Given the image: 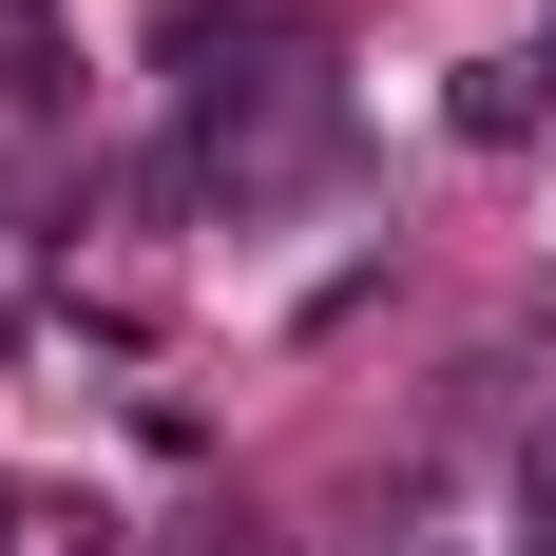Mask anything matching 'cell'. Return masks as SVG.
<instances>
[{
    "mask_svg": "<svg viewBox=\"0 0 556 556\" xmlns=\"http://www.w3.org/2000/svg\"><path fill=\"white\" fill-rule=\"evenodd\" d=\"M538 77H556V20H538Z\"/></svg>",
    "mask_w": 556,
    "mask_h": 556,
    "instance_id": "3",
    "label": "cell"
},
{
    "mask_svg": "<svg viewBox=\"0 0 556 556\" xmlns=\"http://www.w3.org/2000/svg\"><path fill=\"white\" fill-rule=\"evenodd\" d=\"M538 115H556V77H538V58H480V77H460V135H480V154H518Z\"/></svg>",
    "mask_w": 556,
    "mask_h": 556,
    "instance_id": "2",
    "label": "cell"
},
{
    "mask_svg": "<svg viewBox=\"0 0 556 556\" xmlns=\"http://www.w3.org/2000/svg\"><path fill=\"white\" fill-rule=\"evenodd\" d=\"M154 58L192 97H230V58H288V0H154Z\"/></svg>",
    "mask_w": 556,
    "mask_h": 556,
    "instance_id": "1",
    "label": "cell"
}]
</instances>
